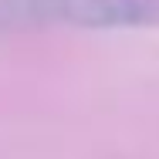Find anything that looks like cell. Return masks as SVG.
Returning <instances> with one entry per match:
<instances>
[{"mask_svg": "<svg viewBox=\"0 0 159 159\" xmlns=\"http://www.w3.org/2000/svg\"><path fill=\"white\" fill-rule=\"evenodd\" d=\"M31 24L159 31V0H0V27Z\"/></svg>", "mask_w": 159, "mask_h": 159, "instance_id": "cell-1", "label": "cell"}]
</instances>
